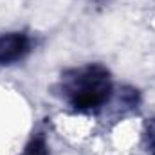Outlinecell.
<instances>
[{
	"instance_id": "3",
	"label": "cell",
	"mask_w": 155,
	"mask_h": 155,
	"mask_svg": "<svg viewBox=\"0 0 155 155\" xmlns=\"http://www.w3.org/2000/svg\"><path fill=\"white\" fill-rule=\"evenodd\" d=\"M22 155H49V146H47L45 135H43V134L35 135V137L27 143V146H25V150H24Z\"/></svg>"
},
{
	"instance_id": "2",
	"label": "cell",
	"mask_w": 155,
	"mask_h": 155,
	"mask_svg": "<svg viewBox=\"0 0 155 155\" xmlns=\"http://www.w3.org/2000/svg\"><path fill=\"white\" fill-rule=\"evenodd\" d=\"M31 51V40L25 33H7L0 36V65H13L24 60Z\"/></svg>"
},
{
	"instance_id": "1",
	"label": "cell",
	"mask_w": 155,
	"mask_h": 155,
	"mask_svg": "<svg viewBox=\"0 0 155 155\" xmlns=\"http://www.w3.org/2000/svg\"><path fill=\"white\" fill-rule=\"evenodd\" d=\"M61 96L78 112H96L112 96L110 72L97 63L71 69L61 76Z\"/></svg>"
}]
</instances>
